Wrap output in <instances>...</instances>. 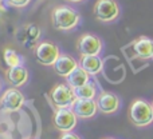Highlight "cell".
Here are the masks:
<instances>
[{
  "instance_id": "24",
  "label": "cell",
  "mask_w": 153,
  "mask_h": 139,
  "mask_svg": "<svg viewBox=\"0 0 153 139\" xmlns=\"http://www.w3.org/2000/svg\"><path fill=\"white\" fill-rule=\"evenodd\" d=\"M0 88H1V82H0Z\"/></svg>"
},
{
  "instance_id": "6",
  "label": "cell",
  "mask_w": 153,
  "mask_h": 139,
  "mask_svg": "<svg viewBox=\"0 0 153 139\" xmlns=\"http://www.w3.org/2000/svg\"><path fill=\"white\" fill-rule=\"evenodd\" d=\"M103 50V43L100 36L94 34H83L76 40V51L79 55H98Z\"/></svg>"
},
{
  "instance_id": "11",
  "label": "cell",
  "mask_w": 153,
  "mask_h": 139,
  "mask_svg": "<svg viewBox=\"0 0 153 139\" xmlns=\"http://www.w3.org/2000/svg\"><path fill=\"white\" fill-rule=\"evenodd\" d=\"M132 51L136 58L141 60L153 59V40L148 36H140L132 43Z\"/></svg>"
},
{
  "instance_id": "25",
  "label": "cell",
  "mask_w": 153,
  "mask_h": 139,
  "mask_svg": "<svg viewBox=\"0 0 153 139\" xmlns=\"http://www.w3.org/2000/svg\"><path fill=\"white\" fill-rule=\"evenodd\" d=\"M152 106H153V102H152Z\"/></svg>"
},
{
  "instance_id": "13",
  "label": "cell",
  "mask_w": 153,
  "mask_h": 139,
  "mask_svg": "<svg viewBox=\"0 0 153 139\" xmlns=\"http://www.w3.org/2000/svg\"><path fill=\"white\" fill-rule=\"evenodd\" d=\"M78 64L82 70H85L90 76H95L102 72L103 60L98 55H83L79 58Z\"/></svg>"
},
{
  "instance_id": "23",
  "label": "cell",
  "mask_w": 153,
  "mask_h": 139,
  "mask_svg": "<svg viewBox=\"0 0 153 139\" xmlns=\"http://www.w3.org/2000/svg\"><path fill=\"white\" fill-rule=\"evenodd\" d=\"M3 1H5V0H0V3H3Z\"/></svg>"
},
{
  "instance_id": "12",
  "label": "cell",
  "mask_w": 153,
  "mask_h": 139,
  "mask_svg": "<svg viewBox=\"0 0 153 139\" xmlns=\"http://www.w3.org/2000/svg\"><path fill=\"white\" fill-rule=\"evenodd\" d=\"M78 67H79L78 62H76L73 56L63 55V54H62L58 58V60L55 62V64L53 66V70L55 71V74L59 75L61 78L67 79Z\"/></svg>"
},
{
  "instance_id": "2",
  "label": "cell",
  "mask_w": 153,
  "mask_h": 139,
  "mask_svg": "<svg viewBox=\"0 0 153 139\" xmlns=\"http://www.w3.org/2000/svg\"><path fill=\"white\" fill-rule=\"evenodd\" d=\"M128 116L136 127H148L153 123V106L148 100L137 98L129 106Z\"/></svg>"
},
{
  "instance_id": "21",
  "label": "cell",
  "mask_w": 153,
  "mask_h": 139,
  "mask_svg": "<svg viewBox=\"0 0 153 139\" xmlns=\"http://www.w3.org/2000/svg\"><path fill=\"white\" fill-rule=\"evenodd\" d=\"M66 1H70V3H81V1H85V0H66Z\"/></svg>"
},
{
  "instance_id": "19",
  "label": "cell",
  "mask_w": 153,
  "mask_h": 139,
  "mask_svg": "<svg viewBox=\"0 0 153 139\" xmlns=\"http://www.w3.org/2000/svg\"><path fill=\"white\" fill-rule=\"evenodd\" d=\"M30 1L31 0H5V3L10 5H12V7L15 8H24L27 7V5L30 4Z\"/></svg>"
},
{
  "instance_id": "14",
  "label": "cell",
  "mask_w": 153,
  "mask_h": 139,
  "mask_svg": "<svg viewBox=\"0 0 153 139\" xmlns=\"http://www.w3.org/2000/svg\"><path fill=\"white\" fill-rule=\"evenodd\" d=\"M28 70L24 66H18L13 67V68H8L7 71V82L11 84V87H19L24 86V84L28 82Z\"/></svg>"
},
{
  "instance_id": "10",
  "label": "cell",
  "mask_w": 153,
  "mask_h": 139,
  "mask_svg": "<svg viewBox=\"0 0 153 139\" xmlns=\"http://www.w3.org/2000/svg\"><path fill=\"white\" fill-rule=\"evenodd\" d=\"M70 108L78 119H91L98 113V106L94 99H75Z\"/></svg>"
},
{
  "instance_id": "16",
  "label": "cell",
  "mask_w": 153,
  "mask_h": 139,
  "mask_svg": "<svg viewBox=\"0 0 153 139\" xmlns=\"http://www.w3.org/2000/svg\"><path fill=\"white\" fill-rule=\"evenodd\" d=\"M65 80H66V83L69 84L73 90H75V88H78V87L86 84L87 82L90 80V75L85 70H82L81 67H78V68H76L67 79H65Z\"/></svg>"
},
{
  "instance_id": "9",
  "label": "cell",
  "mask_w": 153,
  "mask_h": 139,
  "mask_svg": "<svg viewBox=\"0 0 153 139\" xmlns=\"http://www.w3.org/2000/svg\"><path fill=\"white\" fill-rule=\"evenodd\" d=\"M95 102L98 106V111H101L102 114H108V115L117 113L121 106V99L118 98V95L110 91H101Z\"/></svg>"
},
{
  "instance_id": "7",
  "label": "cell",
  "mask_w": 153,
  "mask_h": 139,
  "mask_svg": "<svg viewBox=\"0 0 153 139\" xmlns=\"http://www.w3.org/2000/svg\"><path fill=\"white\" fill-rule=\"evenodd\" d=\"M24 102H26V98L23 92L19 88L11 87L5 90L0 98V108L4 113H15L23 107Z\"/></svg>"
},
{
  "instance_id": "20",
  "label": "cell",
  "mask_w": 153,
  "mask_h": 139,
  "mask_svg": "<svg viewBox=\"0 0 153 139\" xmlns=\"http://www.w3.org/2000/svg\"><path fill=\"white\" fill-rule=\"evenodd\" d=\"M58 139H81V137L78 134H75L74 131H69V132H62Z\"/></svg>"
},
{
  "instance_id": "3",
  "label": "cell",
  "mask_w": 153,
  "mask_h": 139,
  "mask_svg": "<svg viewBox=\"0 0 153 139\" xmlns=\"http://www.w3.org/2000/svg\"><path fill=\"white\" fill-rule=\"evenodd\" d=\"M93 13L101 23H111L118 19L121 10L116 0H97L93 8Z\"/></svg>"
},
{
  "instance_id": "17",
  "label": "cell",
  "mask_w": 153,
  "mask_h": 139,
  "mask_svg": "<svg viewBox=\"0 0 153 139\" xmlns=\"http://www.w3.org/2000/svg\"><path fill=\"white\" fill-rule=\"evenodd\" d=\"M3 59H4V63L7 64L8 68L23 66V58L13 48H4V51H3Z\"/></svg>"
},
{
  "instance_id": "4",
  "label": "cell",
  "mask_w": 153,
  "mask_h": 139,
  "mask_svg": "<svg viewBox=\"0 0 153 139\" xmlns=\"http://www.w3.org/2000/svg\"><path fill=\"white\" fill-rule=\"evenodd\" d=\"M50 99L56 110V108H70L76 98L74 90L67 83H58L50 91Z\"/></svg>"
},
{
  "instance_id": "22",
  "label": "cell",
  "mask_w": 153,
  "mask_h": 139,
  "mask_svg": "<svg viewBox=\"0 0 153 139\" xmlns=\"http://www.w3.org/2000/svg\"><path fill=\"white\" fill-rule=\"evenodd\" d=\"M103 139H114V138H103Z\"/></svg>"
},
{
  "instance_id": "1",
  "label": "cell",
  "mask_w": 153,
  "mask_h": 139,
  "mask_svg": "<svg viewBox=\"0 0 153 139\" xmlns=\"http://www.w3.org/2000/svg\"><path fill=\"white\" fill-rule=\"evenodd\" d=\"M81 23V15L69 5H55L51 10V24L58 31H71Z\"/></svg>"
},
{
  "instance_id": "8",
  "label": "cell",
  "mask_w": 153,
  "mask_h": 139,
  "mask_svg": "<svg viewBox=\"0 0 153 139\" xmlns=\"http://www.w3.org/2000/svg\"><path fill=\"white\" fill-rule=\"evenodd\" d=\"M78 123V118L71 108H56L53 115V126L58 131L69 132L75 129Z\"/></svg>"
},
{
  "instance_id": "5",
  "label": "cell",
  "mask_w": 153,
  "mask_h": 139,
  "mask_svg": "<svg viewBox=\"0 0 153 139\" xmlns=\"http://www.w3.org/2000/svg\"><path fill=\"white\" fill-rule=\"evenodd\" d=\"M61 55L62 54L58 46L53 42H47V40L38 43L34 51V56L36 62L46 67H53Z\"/></svg>"
},
{
  "instance_id": "18",
  "label": "cell",
  "mask_w": 153,
  "mask_h": 139,
  "mask_svg": "<svg viewBox=\"0 0 153 139\" xmlns=\"http://www.w3.org/2000/svg\"><path fill=\"white\" fill-rule=\"evenodd\" d=\"M22 31H23V34L22 35L24 36L23 42H26V43L36 42L38 38H39V35H40L39 28H38L35 24H27V26H24V28L22 29Z\"/></svg>"
},
{
  "instance_id": "15",
  "label": "cell",
  "mask_w": 153,
  "mask_h": 139,
  "mask_svg": "<svg viewBox=\"0 0 153 139\" xmlns=\"http://www.w3.org/2000/svg\"><path fill=\"white\" fill-rule=\"evenodd\" d=\"M74 94L76 99H97L98 92H97V84L93 80H89L86 84L78 87L74 90Z\"/></svg>"
}]
</instances>
